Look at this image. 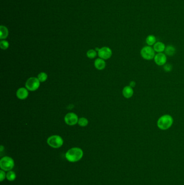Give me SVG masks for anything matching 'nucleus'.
Segmentation results:
<instances>
[{
	"label": "nucleus",
	"mask_w": 184,
	"mask_h": 185,
	"mask_svg": "<svg viewBox=\"0 0 184 185\" xmlns=\"http://www.w3.org/2000/svg\"><path fill=\"white\" fill-rule=\"evenodd\" d=\"M84 153L79 147H73L67 150L65 154V159L68 161L72 163L78 162L82 159Z\"/></svg>",
	"instance_id": "obj_1"
},
{
	"label": "nucleus",
	"mask_w": 184,
	"mask_h": 185,
	"mask_svg": "<svg viewBox=\"0 0 184 185\" xmlns=\"http://www.w3.org/2000/svg\"><path fill=\"white\" fill-rule=\"evenodd\" d=\"M173 123L172 116L169 114H165L160 116L157 121L158 128L162 131L169 129L172 127Z\"/></svg>",
	"instance_id": "obj_2"
},
{
	"label": "nucleus",
	"mask_w": 184,
	"mask_h": 185,
	"mask_svg": "<svg viewBox=\"0 0 184 185\" xmlns=\"http://www.w3.org/2000/svg\"><path fill=\"white\" fill-rule=\"evenodd\" d=\"M15 167V161L13 159L8 156H5L0 160V168L1 170H3L5 172L12 171Z\"/></svg>",
	"instance_id": "obj_3"
},
{
	"label": "nucleus",
	"mask_w": 184,
	"mask_h": 185,
	"mask_svg": "<svg viewBox=\"0 0 184 185\" xmlns=\"http://www.w3.org/2000/svg\"><path fill=\"white\" fill-rule=\"evenodd\" d=\"M63 140L60 135L50 136L47 139V143L53 149H59L63 145Z\"/></svg>",
	"instance_id": "obj_4"
},
{
	"label": "nucleus",
	"mask_w": 184,
	"mask_h": 185,
	"mask_svg": "<svg viewBox=\"0 0 184 185\" xmlns=\"http://www.w3.org/2000/svg\"><path fill=\"white\" fill-rule=\"evenodd\" d=\"M140 55L145 60H151L154 59L155 56V51L151 46H146L140 50Z\"/></svg>",
	"instance_id": "obj_5"
},
{
	"label": "nucleus",
	"mask_w": 184,
	"mask_h": 185,
	"mask_svg": "<svg viewBox=\"0 0 184 185\" xmlns=\"http://www.w3.org/2000/svg\"><path fill=\"white\" fill-rule=\"evenodd\" d=\"M40 86V81L36 77H32L27 80L25 83L26 88L30 91H36Z\"/></svg>",
	"instance_id": "obj_6"
},
{
	"label": "nucleus",
	"mask_w": 184,
	"mask_h": 185,
	"mask_svg": "<svg viewBox=\"0 0 184 185\" xmlns=\"http://www.w3.org/2000/svg\"><path fill=\"white\" fill-rule=\"evenodd\" d=\"M112 54V52L111 49L107 47H102V48L100 49V50H98V56L103 60L109 59L111 57Z\"/></svg>",
	"instance_id": "obj_7"
},
{
	"label": "nucleus",
	"mask_w": 184,
	"mask_h": 185,
	"mask_svg": "<svg viewBox=\"0 0 184 185\" xmlns=\"http://www.w3.org/2000/svg\"><path fill=\"white\" fill-rule=\"evenodd\" d=\"M78 116L73 113H69L65 116L64 121L65 123L69 126L76 125L78 121Z\"/></svg>",
	"instance_id": "obj_8"
},
{
	"label": "nucleus",
	"mask_w": 184,
	"mask_h": 185,
	"mask_svg": "<svg viewBox=\"0 0 184 185\" xmlns=\"http://www.w3.org/2000/svg\"><path fill=\"white\" fill-rule=\"evenodd\" d=\"M154 61L155 64L159 66H162L165 65L167 61L166 55L163 53H160L155 55L154 58Z\"/></svg>",
	"instance_id": "obj_9"
},
{
	"label": "nucleus",
	"mask_w": 184,
	"mask_h": 185,
	"mask_svg": "<svg viewBox=\"0 0 184 185\" xmlns=\"http://www.w3.org/2000/svg\"><path fill=\"white\" fill-rule=\"evenodd\" d=\"M29 92L27 89L25 88H20L16 92V97L21 100H24L28 97Z\"/></svg>",
	"instance_id": "obj_10"
},
{
	"label": "nucleus",
	"mask_w": 184,
	"mask_h": 185,
	"mask_svg": "<svg viewBox=\"0 0 184 185\" xmlns=\"http://www.w3.org/2000/svg\"><path fill=\"white\" fill-rule=\"evenodd\" d=\"M123 95L124 98H130L133 97L134 91L133 88L130 87V86L125 87L123 89Z\"/></svg>",
	"instance_id": "obj_11"
},
{
	"label": "nucleus",
	"mask_w": 184,
	"mask_h": 185,
	"mask_svg": "<svg viewBox=\"0 0 184 185\" xmlns=\"http://www.w3.org/2000/svg\"><path fill=\"white\" fill-rule=\"evenodd\" d=\"M166 48V46H165V44L162 42H160V41H158L156 42L155 44L154 45V49L155 52L158 53H163L164 52Z\"/></svg>",
	"instance_id": "obj_12"
},
{
	"label": "nucleus",
	"mask_w": 184,
	"mask_h": 185,
	"mask_svg": "<svg viewBox=\"0 0 184 185\" xmlns=\"http://www.w3.org/2000/svg\"><path fill=\"white\" fill-rule=\"evenodd\" d=\"M95 67L98 70H103L106 66V62L102 59H97L94 64Z\"/></svg>",
	"instance_id": "obj_13"
},
{
	"label": "nucleus",
	"mask_w": 184,
	"mask_h": 185,
	"mask_svg": "<svg viewBox=\"0 0 184 185\" xmlns=\"http://www.w3.org/2000/svg\"><path fill=\"white\" fill-rule=\"evenodd\" d=\"M165 54L169 56H172L176 54V49L175 48V47L172 45H169L166 47L165 48Z\"/></svg>",
	"instance_id": "obj_14"
},
{
	"label": "nucleus",
	"mask_w": 184,
	"mask_h": 185,
	"mask_svg": "<svg viewBox=\"0 0 184 185\" xmlns=\"http://www.w3.org/2000/svg\"><path fill=\"white\" fill-rule=\"evenodd\" d=\"M6 179L8 181H10V182L15 181L16 179V174L15 172L12 170L7 172Z\"/></svg>",
	"instance_id": "obj_15"
},
{
	"label": "nucleus",
	"mask_w": 184,
	"mask_h": 185,
	"mask_svg": "<svg viewBox=\"0 0 184 185\" xmlns=\"http://www.w3.org/2000/svg\"><path fill=\"white\" fill-rule=\"evenodd\" d=\"M146 43L149 46H154L156 43V38L153 35H149L146 39Z\"/></svg>",
	"instance_id": "obj_16"
},
{
	"label": "nucleus",
	"mask_w": 184,
	"mask_h": 185,
	"mask_svg": "<svg viewBox=\"0 0 184 185\" xmlns=\"http://www.w3.org/2000/svg\"><path fill=\"white\" fill-rule=\"evenodd\" d=\"M0 31H1V39H5L7 37L8 35V31L7 28L4 26L1 25L0 27Z\"/></svg>",
	"instance_id": "obj_17"
},
{
	"label": "nucleus",
	"mask_w": 184,
	"mask_h": 185,
	"mask_svg": "<svg viewBox=\"0 0 184 185\" xmlns=\"http://www.w3.org/2000/svg\"><path fill=\"white\" fill-rule=\"evenodd\" d=\"M47 78H48V75L46 73H44V72H42V73L39 74V75H38V76H37V79L41 82L46 81Z\"/></svg>",
	"instance_id": "obj_18"
},
{
	"label": "nucleus",
	"mask_w": 184,
	"mask_h": 185,
	"mask_svg": "<svg viewBox=\"0 0 184 185\" xmlns=\"http://www.w3.org/2000/svg\"><path fill=\"white\" fill-rule=\"evenodd\" d=\"M79 125L81 127H85L88 124V120L86 118H81L78 119V121Z\"/></svg>",
	"instance_id": "obj_19"
},
{
	"label": "nucleus",
	"mask_w": 184,
	"mask_h": 185,
	"mask_svg": "<svg viewBox=\"0 0 184 185\" xmlns=\"http://www.w3.org/2000/svg\"><path fill=\"white\" fill-rule=\"evenodd\" d=\"M86 54H87V56L89 59H94L97 56V53L95 50H93V49L89 50Z\"/></svg>",
	"instance_id": "obj_20"
},
{
	"label": "nucleus",
	"mask_w": 184,
	"mask_h": 185,
	"mask_svg": "<svg viewBox=\"0 0 184 185\" xmlns=\"http://www.w3.org/2000/svg\"><path fill=\"white\" fill-rule=\"evenodd\" d=\"M9 43L6 41H1L0 42V46L1 48L3 50H6L9 47Z\"/></svg>",
	"instance_id": "obj_21"
},
{
	"label": "nucleus",
	"mask_w": 184,
	"mask_h": 185,
	"mask_svg": "<svg viewBox=\"0 0 184 185\" xmlns=\"http://www.w3.org/2000/svg\"><path fill=\"white\" fill-rule=\"evenodd\" d=\"M7 173L3 170H0V181L3 182L6 179Z\"/></svg>",
	"instance_id": "obj_22"
},
{
	"label": "nucleus",
	"mask_w": 184,
	"mask_h": 185,
	"mask_svg": "<svg viewBox=\"0 0 184 185\" xmlns=\"http://www.w3.org/2000/svg\"><path fill=\"white\" fill-rule=\"evenodd\" d=\"M164 69L165 70V71H167V72L171 71L172 70V66L170 64H166L164 66Z\"/></svg>",
	"instance_id": "obj_23"
},
{
	"label": "nucleus",
	"mask_w": 184,
	"mask_h": 185,
	"mask_svg": "<svg viewBox=\"0 0 184 185\" xmlns=\"http://www.w3.org/2000/svg\"><path fill=\"white\" fill-rule=\"evenodd\" d=\"M136 83L134 81H131L130 82V86L132 87V88H134V87H136Z\"/></svg>",
	"instance_id": "obj_24"
},
{
	"label": "nucleus",
	"mask_w": 184,
	"mask_h": 185,
	"mask_svg": "<svg viewBox=\"0 0 184 185\" xmlns=\"http://www.w3.org/2000/svg\"><path fill=\"white\" fill-rule=\"evenodd\" d=\"M3 149H4L3 146H1V147H0V152H2V151L3 150Z\"/></svg>",
	"instance_id": "obj_25"
}]
</instances>
